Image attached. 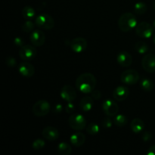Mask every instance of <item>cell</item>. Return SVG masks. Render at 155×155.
<instances>
[{"instance_id": "1", "label": "cell", "mask_w": 155, "mask_h": 155, "mask_svg": "<svg viewBox=\"0 0 155 155\" xmlns=\"http://www.w3.org/2000/svg\"><path fill=\"white\" fill-rule=\"evenodd\" d=\"M76 87L84 94L91 93L95 89L97 80L95 76L91 73H84L76 80Z\"/></svg>"}, {"instance_id": "2", "label": "cell", "mask_w": 155, "mask_h": 155, "mask_svg": "<svg viewBox=\"0 0 155 155\" xmlns=\"http://www.w3.org/2000/svg\"><path fill=\"white\" fill-rule=\"evenodd\" d=\"M137 24V19L134 15L130 12L123 14L118 20V27L123 32L130 31L133 28H136Z\"/></svg>"}, {"instance_id": "3", "label": "cell", "mask_w": 155, "mask_h": 155, "mask_svg": "<svg viewBox=\"0 0 155 155\" xmlns=\"http://www.w3.org/2000/svg\"><path fill=\"white\" fill-rule=\"evenodd\" d=\"M35 24L37 27L43 30H51L54 27V21L48 14H41L35 18Z\"/></svg>"}, {"instance_id": "4", "label": "cell", "mask_w": 155, "mask_h": 155, "mask_svg": "<svg viewBox=\"0 0 155 155\" xmlns=\"http://www.w3.org/2000/svg\"><path fill=\"white\" fill-rule=\"evenodd\" d=\"M68 124L73 130L80 131L86 127V120L83 115L74 114L68 119Z\"/></svg>"}, {"instance_id": "5", "label": "cell", "mask_w": 155, "mask_h": 155, "mask_svg": "<svg viewBox=\"0 0 155 155\" xmlns=\"http://www.w3.org/2000/svg\"><path fill=\"white\" fill-rule=\"evenodd\" d=\"M50 108L51 106L46 100H39L33 104L32 110L35 116L44 117L49 113Z\"/></svg>"}, {"instance_id": "6", "label": "cell", "mask_w": 155, "mask_h": 155, "mask_svg": "<svg viewBox=\"0 0 155 155\" xmlns=\"http://www.w3.org/2000/svg\"><path fill=\"white\" fill-rule=\"evenodd\" d=\"M139 80V74L136 70L130 69L124 71L121 74L120 80L123 83L127 85H134Z\"/></svg>"}, {"instance_id": "7", "label": "cell", "mask_w": 155, "mask_h": 155, "mask_svg": "<svg viewBox=\"0 0 155 155\" xmlns=\"http://www.w3.org/2000/svg\"><path fill=\"white\" fill-rule=\"evenodd\" d=\"M153 26H151L149 23L142 22L137 24L136 27V33L139 37L143 38V39H148L151 37L153 34Z\"/></svg>"}, {"instance_id": "8", "label": "cell", "mask_w": 155, "mask_h": 155, "mask_svg": "<svg viewBox=\"0 0 155 155\" xmlns=\"http://www.w3.org/2000/svg\"><path fill=\"white\" fill-rule=\"evenodd\" d=\"M37 54L36 46L33 45H24L20 48L19 56L22 60L31 61L35 58Z\"/></svg>"}, {"instance_id": "9", "label": "cell", "mask_w": 155, "mask_h": 155, "mask_svg": "<svg viewBox=\"0 0 155 155\" xmlns=\"http://www.w3.org/2000/svg\"><path fill=\"white\" fill-rule=\"evenodd\" d=\"M102 110L107 117H114L119 111V106L116 101L106 99L102 103Z\"/></svg>"}, {"instance_id": "10", "label": "cell", "mask_w": 155, "mask_h": 155, "mask_svg": "<svg viewBox=\"0 0 155 155\" xmlns=\"http://www.w3.org/2000/svg\"><path fill=\"white\" fill-rule=\"evenodd\" d=\"M142 66L148 73L155 72V55L152 53H148L142 59Z\"/></svg>"}, {"instance_id": "11", "label": "cell", "mask_w": 155, "mask_h": 155, "mask_svg": "<svg viewBox=\"0 0 155 155\" xmlns=\"http://www.w3.org/2000/svg\"><path fill=\"white\" fill-rule=\"evenodd\" d=\"M71 50L75 53H82L86 49L87 41L83 37L74 38L70 44Z\"/></svg>"}, {"instance_id": "12", "label": "cell", "mask_w": 155, "mask_h": 155, "mask_svg": "<svg viewBox=\"0 0 155 155\" xmlns=\"http://www.w3.org/2000/svg\"><path fill=\"white\" fill-rule=\"evenodd\" d=\"M30 40L34 46H42L45 42V33L40 30H34L30 35Z\"/></svg>"}, {"instance_id": "13", "label": "cell", "mask_w": 155, "mask_h": 155, "mask_svg": "<svg viewBox=\"0 0 155 155\" xmlns=\"http://www.w3.org/2000/svg\"><path fill=\"white\" fill-rule=\"evenodd\" d=\"M60 95L62 99L68 101V102H70V101H73L76 99L77 92L71 86L65 85L62 87L61 90Z\"/></svg>"}, {"instance_id": "14", "label": "cell", "mask_w": 155, "mask_h": 155, "mask_svg": "<svg viewBox=\"0 0 155 155\" xmlns=\"http://www.w3.org/2000/svg\"><path fill=\"white\" fill-rule=\"evenodd\" d=\"M42 137L45 139L53 142V141H55L58 139L60 133H59L58 130L55 127L48 126V127H45L43 129L42 132Z\"/></svg>"}, {"instance_id": "15", "label": "cell", "mask_w": 155, "mask_h": 155, "mask_svg": "<svg viewBox=\"0 0 155 155\" xmlns=\"http://www.w3.org/2000/svg\"><path fill=\"white\" fill-rule=\"evenodd\" d=\"M18 72L24 77H31L35 74V68L29 62H22L18 68Z\"/></svg>"}, {"instance_id": "16", "label": "cell", "mask_w": 155, "mask_h": 155, "mask_svg": "<svg viewBox=\"0 0 155 155\" xmlns=\"http://www.w3.org/2000/svg\"><path fill=\"white\" fill-rule=\"evenodd\" d=\"M117 61L121 67L127 68L133 63V57L127 51H120L117 56Z\"/></svg>"}, {"instance_id": "17", "label": "cell", "mask_w": 155, "mask_h": 155, "mask_svg": "<svg viewBox=\"0 0 155 155\" xmlns=\"http://www.w3.org/2000/svg\"><path fill=\"white\" fill-rule=\"evenodd\" d=\"M129 89L125 86H118L114 90L113 97L116 101H123L129 96Z\"/></svg>"}, {"instance_id": "18", "label": "cell", "mask_w": 155, "mask_h": 155, "mask_svg": "<svg viewBox=\"0 0 155 155\" xmlns=\"http://www.w3.org/2000/svg\"><path fill=\"white\" fill-rule=\"evenodd\" d=\"M70 141L74 146L80 147L86 142V136L81 132L77 131L71 135Z\"/></svg>"}, {"instance_id": "19", "label": "cell", "mask_w": 155, "mask_h": 155, "mask_svg": "<svg viewBox=\"0 0 155 155\" xmlns=\"http://www.w3.org/2000/svg\"><path fill=\"white\" fill-rule=\"evenodd\" d=\"M94 101L92 97L85 96L80 101V108L84 112H89L93 107Z\"/></svg>"}, {"instance_id": "20", "label": "cell", "mask_w": 155, "mask_h": 155, "mask_svg": "<svg viewBox=\"0 0 155 155\" xmlns=\"http://www.w3.org/2000/svg\"><path fill=\"white\" fill-rule=\"evenodd\" d=\"M130 129L134 133H139L143 131L145 129V124L139 118H135L131 121Z\"/></svg>"}, {"instance_id": "21", "label": "cell", "mask_w": 155, "mask_h": 155, "mask_svg": "<svg viewBox=\"0 0 155 155\" xmlns=\"http://www.w3.org/2000/svg\"><path fill=\"white\" fill-rule=\"evenodd\" d=\"M58 152L61 155H69L72 152V148L69 144L66 142H61L58 145Z\"/></svg>"}, {"instance_id": "22", "label": "cell", "mask_w": 155, "mask_h": 155, "mask_svg": "<svg viewBox=\"0 0 155 155\" xmlns=\"http://www.w3.org/2000/svg\"><path fill=\"white\" fill-rule=\"evenodd\" d=\"M22 15L25 19L31 20L36 16V11L30 6H25L22 10Z\"/></svg>"}, {"instance_id": "23", "label": "cell", "mask_w": 155, "mask_h": 155, "mask_svg": "<svg viewBox=\"0 0 155 155\" xmlns=\"http://www.w3.org/2000/svg\"><path fill=\"white\" fill-rule=\"evenodd\" d=\"M140 86L142 88V90L145 91V92H150L154 89V83L152 80L148 78H143L140 83Z\"/></svg>"}, {"instance_id": "24", "label": "cell", "mask_w": 155, "mask_h": 155, "mask_svg": "<svg viewBox=\"0 0 155 155\" xmlns=\"http://www.w3.org/2000/svg\"><path fill=\"white\" fill-rule=\"evenodd\" d=\"M128 122V119L127 117L124 114H117L115 116L114 119V123L117 127H124L127 124Z\"/></svg>"}, {"instance_id": "25", "label": "cell", "mask_w": 155, "mask_h": 155, "mask_svg": "<svg viewBox=\"0 0 155 155\" xmlns=\"http://www.w3.org/2000/svg\"><path fill=\"white\" fill-rule=\"evenodd\" d=\"M148 10L147 5L145 2H139L135 4L134 5V12L137 15H144Z\"/></svg>"}, {"instance_id": "26", "label": "cell", "mask_w": 155, "mask_h": 155, "mask_svg": "<svg viewBox=\"0 0 155 155\" xmlns=\"http://www.w3.org/2000/svg\"><path fill=\"white\" fill-rule=\"evenodd\" d=\"M135 48L139 54H145L148 51V45L146 42H143V41H139L136 43Z\"/></svg>"}, {"instance_id": "27", "label": "cell", "mask_w": 155, "mask_h": 155, "mask_svg": "<svg viewBox=\"0 0 155 155\" xmlns=\"http://www.w3.org/2000/svg\"><path fill=\"white\" fill-rule=\"evenodd\" d=\"M86 133H89V135H96L97 133H99L100 127L98 126V124L92 123L86 127Z\"/></svg>"}, {"instance_id": "28", "label": "cell", "mask_w": 155, "mask_h": 155, "mask_svg": "<svg viewBox=\"0 0 155 155\" xmlns=\"http://www.w3.org/2000/svg\"><path fill=\"white\" fill-rule=\"evenodd\" d=\"M35 26H36V24L32 22L30 20H27V21H25L22 24V26H21V30L24 32H26V33H30V32L34 30Z\"/></svg>"}, {"instance_id": "29", "label": "cell", "mask_w": 155, "mask_h": 155, "mask_svg": "<svg viewBox=\"0 0 155 155\" xmlns=\"http://www.w3.org/2000/svg\"><path fill=\"white\" fill-rule=\"evenodd\" d=\"M45 142L43 139H37L36 140L33 141V144H32V147L34 150H41L45 147Z\"/></svg>"}, {"instance_id": "30", "label": "cell", "mask_w": 155, "mask_h": 155, "mask_svg": "<svg viewBox=\"0 0 155 155\" xmlns=\"http://www.w3.org/2000/svg\"><path fill=\"white\" fill-rule=\"evenodd\" d=\"M5 64L7 66L10 67V68H14V67L16 66L17 64V61L12 56H8V57L6 58L5 59Z\"/></svg>"}, {"instance_id": "31", "label": "cell", "mask_w": 155, "mask_h": 155, "mask_svg": "<svg viewBox=\"0 0 155 155\" xmlns=\"http://www.w3.org/2000/svg\"><path fill=\"white\" fill-rule=\"evenodd\" d=\"M65 110H66V112L68 114L74 113V110H75V107H74V104H73L72 101L68 102V104H67L66 105V107H65Z\"/></svg>"}, {"instance_id": "32", "label": "cell", "mask_w": 155, "mask_h": 155, "mask_svg": "<svg viewBox=\"0 0 155 155\" xmlns=\"http://www.w3.org/2000/svg\"><path fill=\"white\" fill-rule=\"evenodd\" d=\"M102 125L104 128H110L112 127V121L109 117H105L102 120Z\"/></svg>"}, {"instance_id": "33", "label": "cell", "mask_w": 155, "mask_h": 155, "mask_svg": "<svg viewBox=\"0 0 155 155\" xmlns=\"http://www.w3.org/2000/svg\"><path fill=\"white\" fill-rule=\"evenodd\" d=\"M92 97L94 100H99L101 97V93L98 89H94L92 92Z\"/></svg>"}, {"instance_id": "34", "label": "cell", "mask_w": 155, "mask_h": 155, "mask_svg": "<svg viewBox=\"0 0 155 155\" xmlns=\"http://www.w3.org/2000/svg\"><path fill=\"white\" fill-rule=\"evenodd\" d=\"M142 140L144 141V142H148V141L151 140V139H152V134H151V133H150V132H145V133H143V135H142Z\"/></svg>"}, {"instance_id": "35", "label": "cell", "mask_w": 155, "mask_h": 155, "mask_svg": "<svg viewBox=\"0 0 155 155\" xmlns=\"http://www.w3.org/2000/svg\"><path fill=\"white\" fill-rule=\"evenodd\" d=\"M14 43H15V45H16V46L20 47V48H21V46H23V45H24V40H23V39L21 37H16V38H15V40H14Z\"/></svg>"}, {"instance_id": "36", "label": "cell", "mask_w": 155, "mask_h": 155, "mask_svg": "<svg viewBox=\"0 0 155 155\" xmlns=\"http://www.w3.org/2000/svg\"><path fill=\"white\" fill-rule=\"evenodd\" d=\"M62 110H63V107H62L61 104H57L54 107V109H53V112L55 114L61 113Z\"/></svg>"}, {"instance_id": "37", "label": "cell", "mask_w": 155, "mask_h": 155, "mask_svg": "<svg viewBox=\"0 0 155 155\" xmlns=\"http://www.w3.org/2000/svg\"><path fill=\"white\" fill-rule=\"evenodd\" d=\"M146 154L147 155H155V145L150 147Z\"/></svg>"}, {"instance_id": "38", "label": "cell", "mask_w": 155, "mask_h": 155, "mask_svg": "<svg viewBox=\"0 0 155 155\" xmlns=\"http://www.w3.org/2000/svg\"><path fill=\"white\" fill-rule=\"evenodd\" d=\"M152 26H153V28L155 30V20L154 21V22H153V24H152Z\"/></svg>"}, {"instance_id": "39", "label": "cell", "mask_w": 155, "mask_h": 155, "mask_svg": "<svg viewBox=\"0 0 155 155\" xmlns=\"http://www.w3.org/2000/svg\"><path fill=\"white\" fill-rule=\"evenodd\" d=\"M153 41H154V43L155 44V35H154V39H153Z\"/></svg>"}, {"instance_id": "40", "label": "cell", "mask_w": 155, "mask_h": 155, "mask_svg": "<svg viewBox=\"0 0 155 155\" xmlns=\"http://www.w3.org/2000/svg\"><path fill=\"white\" fill-rule=\"evenodd\" d=\"M154 10H155V0H154Z\"/></svg>"}]
</instances>
